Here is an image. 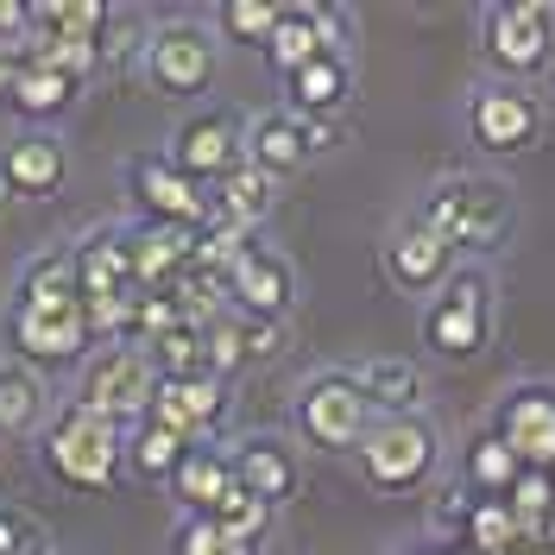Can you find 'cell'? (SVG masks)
<instances>
[{"mask_svg": "<svg viewBox=\"0 0 555 555\" xmlns=\"http://www.w3.org/2000/svg\"><path fill=\"white\" fill-rule=\"evenodd\" d=\"M461 555H492V550H461Z\"/></svg>", "mask_w": 555, "mask_h": 555, "instance_id": "43", "label": "cell"}, {"mask_svg": "<svg viewBox=\"0 0 555 555\" xmlns=\"http://www.w3.org/2000/svg\"><path fill=\"white\" fill-rule=\"evenodd\" d=\"M272 208H278V177H266L259 165H246V158L221 177L215 196H208V215H221V221H234V228H259Z\"/></svg>", "mask_w": 555, "mask_h": 555, "instance_id": "24", "label": "cell"}, {"mask_svg": "<svg viewBox=\"0 0 555 555\" xmlns=\"http://www.w3.org/2000/svg\"><path fill=\"white\" fill-rule=\"evenodd\" d=\"M0 555H51V530L20 505H0Z\"/></svg>", "mask_w": 555, "mask_h": 555, "instance_id": "38", "label": "cell"}, {"mask_svg": "<svg viewBox=\"0 0 555 555\" xmlns=\"http://www.w3.org/2000/svg\"><path fill=\"white\" fill-rule=\"evenodd\" d=\"M215 69H221V44L196 20H171V26H158V33L145 38V82L158 95H171V102L208 95Z\"/></svg>", "mask_w": 555, "mask_h": 555, "instance_id": "7", "label": "cell"}, {"mask_svg": "<svg viewBox=\"0 0 555 555\" xmlns=\"http://www.w3.org/2000/svg\"><path fill=\"white\" fill-rule=\"evenodd\" d=\"M228 304L234 315L246 322H284L291 304H297V272H291V259L278 253V246H246L241 266L228 272Z\"/></svg>", "mask_w": 555, "mask_h": 555, "instance_id": "13", "label": "cell"}, {"mask_svg": "<svg viewBox=\"0 0 555 555\" xmlns=\"http://www.w3.org/2000/svg\"><path fill=\"white\" fill-rule=\"evenodd\" d=\"M44 423V379L20 360H0V436H33Z\"/></svg>", "mask_w": 555, "mask_h": 555, "instance_id": "27", "label": "cell"}, {"mask_svg": "<svg viewBox=\"0 0 555 555\" xmlns=\"http://www.w3.org/2000/svg\"><path fill=\"white\" fill-rule=\"evenodd\" d=\"M461 537H467V550L512 555V550H518V518H512V505H505V499H474V505H467V518H461Z\"/></svg>", "mask_w": 555, "mask_h": 555, "instance_id": "33", "label": "cell"}, {"mask_svg": "<svg viewBox=\"0 0 555 555\" xmlns=\"http://www.w3.org/2000/svg\"><path fill=\"white\" fill-rule=\"evenodd\" d=\"M152 391H158V373H152L145 347H95L82 360L76 404L107 416V423H120V429H133L139 416H145V404H152Z\"/></svg>", "mask_w": 555, "mask_h": 555, "instance_id": "6", "label": "cell"}, {"mask_svg": "<svg viewBox=\"0 0 555 555\" xmlns=\"http://www.w3.org/2000/svg\"><path fill=\"white\" fill-rule=\"evenodd\" d=\"M360 474L379 492H416V486L436 474V429L423 416H373L366 442H360Z\"/></svg>", "mask_w": 555, "mask_h": 555, "instance_id": "5", "label": "cell"}, {"mask_svg": "<svg viewBox=\"0 0 555 555\" xmlns=\"http://www.w3.org/2000/svg\"><path fill=\"white\" fill-rule=\"evenodd\" d=\"M38 461L69 492H107L120 480V467H127V429L95 411H82V404H69V411H57L44 423Z\"/></svg>", "mask_w": 555, "mask_h": 555, "instance_id": "1", "label": "cell"}, {"mask_svg": "<svg viewBox=\"0 0 555 555\" xmlns=\"http://www.w3.org/2000/svg\"><path fill=\"white\" fill-rule=\"evenodd\" d=\"M7 102L20 107L26 120H51V114H64L69 102H76V82H69L64 69L38 64V57H20V69H13V95Z\"/></svg>", "mask_w": 555, "mask_h": 555, "instance_id": "26", "label": "cell"}, {"mask_svg": "<svg viewBox=\"0 0 555 555\" xmlns=\"http://www.w3.org/2000/svg\"><path fill=\"white\" fill-rule=\"evenodd\" d=\"M0 38H33V7L0 0Z\"/></svg>", "mask_w": 555, "mask_h": 555, "instance_id": "41", "label": "cell"}, {"mask_svg": "<svg viewBox=\"0 0 555 555\" xmlns=\"http://www.w3.org/2000/svg\"><path fill=\"white\" fill-rule=\"evenodd\" d=\"M145 360H152L158 379H215L208 373V341L196 322H177L171 335H158V341L145 347Z\"/></svg>", "mask_w": 555, "mask_h": 555, "instance_id": "30", "label": "cell"}, {"mask_svg": "<svg viewBox=\"0 0 555 555\" xmlns=\"http://www.w3.org/2000/svg\"><path fill=\"white\" fill-rule=\"evenodd\" d=\"M26 57L64 69L69 82H82L89 69L102 64V44H89V38H26Z\"/></svg>", "mask_w": 555, "mask_h": 555, "instance_id": "35", "label": "cell"}, {"mask_svg": "<svg viewBox=\"0 0 555 555\" xmlns=\"http://www.w3.org/2000/svg\"><path fill=\"white\" fill-rule=\"evenodd\" d=\"M486 328H492V278H486V266H454L449 284L429 297L416 335L442 360H467L486 347Z\"/></svg>", "mask_w": 555, "mask_h": 555, "instance_id": "3", "label": "cell"}, {"mask_svg": "<svg viewBox=\"0 0 555 555\" xmlns=\"http://www.w3.org/2000/svg\"><path fill=\"white\" fill-rule=\"evenodd\" d=\"M208 524H215L221 537H234L241 550H259V543H266V530H272V505H259L253 492H241V486H234V492L208 512Z\"/></svg>", "mask_w": 555, "mask_h": 555, "instance_id": "34", "label": "cell"}, {"mask_svg": "<svg viewBox=\"0 0 555 555\" xmlns=\"http://www.w3.org/2000/svg\"><path fill=\"white\" fill-rule=\"evenodd\" d=\"M107 20H114V7H102V0H38L33 38H89V44H102Z\"/></svg>", "mask_w": 555, "mask_h": 555, "instance_id": "29", "label": "cell"}, {"mask_svg": "<svg viewBox=\"0 0 555 555\" xmlns=\"http://www.w3.org/2000/svg\"><path fill=\"white\" fill-rule=\"evenodd\" d=\"M76 291H82V304H107V297L139 291L133 259H127V228H102L76 246Z\"/></svg>", "mask_w": 555, "mask_h": 555, "instance_id": "21", "label": "cell"}, {"mask_svg": "<svg viewBox=\"0 0 555 555\" xmlns=\"http://www.w3.org/2000/svg\"><path fill=\"white\" fill-rule=\"evenodd\" d=\"M7 347L20 366H64V360H82L95 347V335H89L82 304H13L7 310Z\"/></svg>", "mask_w": 555, "mask_h": 555, "instance_id": "8", "label": "cell"}, {"mask_svg": "<svg viewBox=\"0 0 555 555\" xmlns=\"http://www.w3.org/2000/svg\"><path fill=\"white\" fill-rule=\"evenodd\" d=\"M341 51L335 44V13L328 7H278V26L266 38V57H272L278 76H297L304 64Z\"/></svg>", "mask_w": 555, "mask_h": 555, "instance_id": "18", "label": "cell"}, {"mask_svg": "<svg viewBox=\"0 0 555 555\" xmlns=\"http://www.w3.org/2000/svg\"><path fill=\"white\" fill-rule=\"evenodd\" d=\"M203 341H208V373H215V379H228V373H241V366H246L241 315H234V310H221V315H215V322L203 328Z\"/></svg>", "mask_w": 555, "mask_h": 555, "instance_id": "36", "label": "cell"}, {"mask_svg": "<svg viewBox=\"0 0 555 555\" xmlns=\"http://www.w3.org/2000/svg\"><path fill=\"white\" fill-rule=\"evenodd\" d=\"M165 158H171L190 183H221V177L246 158V127L234 114H221V107H203V114H190V120L177 127Z\"/></svg>", "mask_w": 555, "mask_h": 555, "instance_id": "12", "label": "cell"}, {"mask_svg": "<svg viewBox=\"0 0 555 555\" xmlns=\"http://www.w3.org/2000/svg\"><path fill=\"white\" fill-rule=\"evenodd\" d=\"M537 127H543L537 102H530L524 89H512V82H486L480 95L467 102V139H474L480 152H492V158L524 152V145L537 139Z\"/></svg>", "mask_w": 555, "mask_h": 555, "instance_id": "14", "label": "cell"}, {"mask_svg": "<svg viewBox=\"0 0 555 555\" xmlns=\"http://www.w3.org/2000/svg\"><path fill=\"white\" fill-rule=\"evenodd\" d=\"M13 304H82V291H76V246L38 253L33 266L20 272V291H13Z\"/></svg>", "mask_w": 555, "mask_h": 555, "instance_id": "28", "label": "cell"}, {"mask_svg": "<svg viewBox=\"0 0 555 555\" xmlns=\"http://www.w3.org/2000/svg\"><path fill=\"white\" fill-rule=\"evenodd\" d=\"M492 436L518 454L524 467L550 474L555 467V385H543V379L512 385L499 398V411H492Z\"/></svg>", "mask_w": 555, "mask_h": 555, "instance_id": "9", "label": "cell"}, {"mask_svg": "<svg viewBox=\"0 0 555 555\" xmlns=\"http://www.w3.org/2000/svg\"><path fill=\"white\" fill-rule=\"evenodd\" d=\"M360 391H366V404H373V416H411L416 398H423V373H416V360H366L360 373Z\"/></svg>", "mask_w": 555, "mask_h": 555, "instance_id": "25", "label": "cell"}, {"mask_svg": "<svg viewBox=\"0 0 555 555\" xmlns=\"http://www.w3.org/2000/svg\"><path fill=\"white\" fill-rule=\"evenodd\" d=\"M127 190H133V203L145 208V221H152V228H190V234H196V228L208 221L203 183H190L165 152L133 158V165H127Z\"/></svg>", "mask_w": 555, "mask_h": 555, "instance_id": "11", "label": "cell"}, {"mask_svg": "<svg viewBox=\"0 0 555 555\" xmlns=\"http://www.w3.org/2000/svg\"><path fill=\"white\" fill-rule=\"evenodd\" d=\"M297 436L322 454H353L373 429V404L353 373H315L304 391H297Z\"/></svg>", "mask_w": 555, "mask_h": 555, "instance_id": "4", "label": "cell"}, {"mask_svg": "<svg viewBox=\"0 0 555 555\" xmlns=\"http://www.w3.org/2000/svg\"><path fill=\"white\" fill-rule=\"evenodd\" d=\"M550 486H555V467H550Z\"/></svg>", "mask_w": 555, "mask_h": 555, "instance_id": "44", "label": "cell"}, {"mask_svg": "<svg viewBox=\"0 0 555 555\" xmlns=\"http://www.w3.org/2000/svg\"><path fill=\"white\" fill-rule=\"evenodd\" d=\"M183 454H190V442L171 436V429H158V423H145V416L127 429V467H133L139 480H171L177 467H183Z\"/></svg>", "mask_w": 555, "mask_h": 555, "instance_id": "31", "label": "cell"}, {"mask_svg": "<svg viewBox=\"0 0 555 555\" xmlns=\"http://www.w3.org/2000/svg\"><path fill=\"white\" fill-rule=\"evenodd\" d=\"M278 335H284V322H246L241 315V341H246V360H259V353H272Z\"/></svg>", "mask_w": 555, "mask_h": 555, "instance_id": "40", "label": "cell"}, {"mask_svg": "<svg viewBox=\"0 0 555 555\" xmlns=\"http://www.w3.org/2000/svg\"><path fill=\"white\" fill-rule=\"evenodd\" d=\"M13 69H20V57H13V51H7V44H0V102H7V95H13Z\"/></svg>", "mask_w": 555, "mask_h": 555, "instance_id": "42", "label": "cell"}, {"mask_svg": "<svg viewBox=\"0 0 555 555\" xmlns=\"http://www.w3.org/2000/svg\"><path fill=\"white\" fill-rule=\"evenodd\" d=\"M461 474H467V492H474V499H505V492L518 486L524 461H518L512 449H505V442H499L492 429H486L480 442L467 449V467H461Z\"/></svg>", "mask_w": 555, "mask_h": 555, "instance_id": "32", "label": "cell"}, {"mask_svg": "<svg viewBox=\"0 0 555 555\" xmlns=\"http://www.w3.org/2000/svg\"><path fill=\"white\" fill-rule=\"evenodd\" d=\"M310 158H315L310 127H304L297 114H284V107H278V114H259V120L246 127V165H259V171L278 177V183L291 171H304Z\"/></svg>", "mask_w": 555, "mask_h": 555, "instance_id": "20", "label": "cell"}, {"mask_svg": "<svg viewBox=\"0 0 555 555\" xmlns=\"http://www.w3.org/2000/svg\"><path fill=\"white\" fill-rule=\"evenodd\" d=\"M416 221H423L436 241H449L454 253H461V246L492 253V246H505V234H512V190H505L499 177H442V183L423 196Z\"/></svg>", "mask_w": 555, "mask_h": 555, "instance_id": "2", "label": "cell"}, {"mask_svg": "<svg viewBox=\"0 0 555 555\" xmlns=\"http://www.w3.org/2000/svg\"><path fill=\"white\" fill-rule=\"evenodd\" d=\"M555 44V7L550 0H499L486 13V51L492 64L512 69V76H530V69L550 64Z\"/></svg>", "mask_w": 555, "mask_h": 555, "instance_id": "10", "label": "cell"}, {"mask_svg": "<svg viewBox=\"0 0 555 555\" xmlns=\"http://www.w3.org/2000/svg\"><path fill=\"white\" fill-rule=\"evenodd\" d=\"M278 26V0H228L221 7V33L241 38V44H266Z\"/></svg>", "mask_w": 555, "mask_h": 555, "instance_id": "37", "label": "cell"}, {"mask_svg": "<svg viewBox=\"0 0 555 555\" xmlns=\"http://www.w3.org/2000/svg\"><path fill=\"white\" fill-rule=\"evenodd\" d=\"M171 555H253V550H241L234 537H221L208 518H183L171 537Z\"/></svg>", "mask_w": 555, "mask_h": 555, "instance_id": "39", "label": "cell"}, {"mask_svg": "<svg viewBox=\"0 0 555 555\" xmlns=\"http://www.w3.org/2000/svg\"><path fill=\"white\" fill-rule=\"evenodd\" d=\"M449 272H454V246L436 241L416 215L391 234V241H385V278H391L404 297H429V291H442Z\"/></svg>", "mask_w": 555, "mask_h": 555, "instance_id": "15", "label": "cell"}, {"mask_svg": "<svg viewBox=\"0 0 555 555\" xmlns=\"http://www.w3.org/2000/svg\"><path fill=\"white\" fill-rule=\"evenodd\" d=\"M64 177H69L64 139H51V133H20L0 152V190H13V196H26V203L57 196Z\"/></svg>", "mask_w": 555, "mask_h": 555, "instance_id": "17", "label": "cell"}, {"mask_svg": "<svg viewBox=\"0 0 555 555\" xmlns=\"http://www.w3.org/2000/svg\"><path fill=\"white\" fill-rule=\"evenodd\" d=\"M228 467H234V486L253 492L259 505H272V512L297 492V454L284 449L278 436H246V442H234Z\"/></svg>", "mask_w": 555, "mask_h": 555, "instance_id": "19", "label": "cell"}, {"mask_svg": "<svg viewBox=\"0 0 555 555\" xmlns=\"http://www.w3.org/2000/svg\"><path fill=\"white\" fill-rule=\"evenodd\" d=\"M284 89H291V114H297L304 127H328V120L341 114L347 89H353V69H347L341 51H328V57L304 64L297 76H284Z\"/></svg>", "mask_w": 555, "mask_h": 555, "instance_id": "22", "label": "cell"}, {"mask_svg": "<svg viewBox=\"0 0 555 555\" xmlns=\"http://www.w3.org/2000/svg\"><path fill=\"white\" fill-rule=\"evenodd\" d=\"M221 404H228L221 398V379H158L152 404H145V423L171 429V436H183L196 449L208 429L221 423Z\"/></svg>", "mask_w": 555, "mask_h": 555, "instance_id": "16", "label": "cell"}, {"mask_svg": "<svg viewBox=\"0 0 555 555\" xmlns=\"http://www.w3.org/2000/svg\"><path fill=\"white\" fill-rule=\"evenodd\" d=\"M171 492H177V505H183L190 518H208V512L234 492V467H228V454L208 449V442H196V449L183 454V467L171 474Z\"/></svg>", "mask_w": 555, "mask_h": 555, "instance_id": "23", "label": "cell"}]
</instances>
